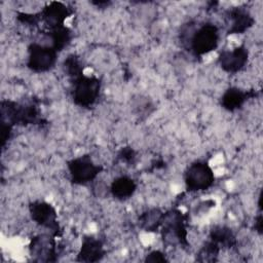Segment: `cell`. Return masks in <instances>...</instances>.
<instances>
[{
	"mask_svg": "<svg viewBox=\"0 0 263 263\" xmlns=\"http://www.w3.org/2000/svg\"><path fill=\"white\" fill-rule=\"evenodd\" d=\"M2 121L13 124H35L41 121L39 112L35 106L20 105L15 102L4 101L1 103Z\"/></svg>",
	"mask_w": 263,
	"mask_h": 263,
	"instance_id": "1",
	"label": "cell"
},
{
	"mask_svg": "<svg viewBox=\"0 0 263 263\" xmlns=\"http://www.w3.org/2000/svg\"><path fill=\"white\" fill-rule=\"evenodd\" d=\"M162 237L165 242L175 245L180 243L186 246L187 242V229L186 217L179 210H171L164 213L161 223Z\"/></svg>",
	"mask_w": 263,
	"mask_h": 263,
	"instance_id": "2",
	"label": "cell"
},
{
	"mask_svg": "<svg viewBox=\"0 0 263 263\" xmlns=\"http://www.w3.org/2000/svg\"><path fill=\"white\" fill-rule=\"evenodd\" d=\"M219 29L211 23H205L193 30L189 37V46L195 55L206 54L217 48Z\"/></svg>",
	"mask_w": 263,
	"mask_h": 263,
	"instance_id": "3",
	"label": "cell"
},
{
	"mask_svg": "<svg viewBox=\"0 0 263 263\" xmlns=\"http://www.w3.org/2000/svg\"><path fill=\"white\" fill-rule=\"evenodd\" d=\"M72 84V98L77 106L87 108L96 103L101 89V81L99 78L83 74L73 80Z\"/></svg>",
	"mask_w": 263,
	"mask_h": 263,
	"instance_id": "4",
	"label": "cell"
},
{
	"mask_svg": "<svg viewBox=\"0 0 263 263\" xmlns=\"http://www.w3.org/2000/svg\"><path fill=\"white\" fill-rule=\"evenodd\" d=\"M67 166L71 181L75 185H86L90 183L103 171V166L96 164L88 154L69 160Z\"/></svg>",
	"mask_w": 263,
	"mask_h": 263,
	"instance_id": "5",
	"label": "cell"
},
{
	"mask_svg": "<svg viewBox=\"0 0 263 263\" xmlns=\"http://www.w3.org/2000/svg\"><path fill=\"white\" fill-rule=\"evenodd\" d=\"M184 180L188 191H204L214 184L215 175L208 162L195 161L187 167Z\"/></svg>",
	"mask_w": 263,
	"mask_h": 263,
	"instance_id": "6",
	"label": "cell"
},
{
	"mask_svg": "<svg viewBox=\"0 0 263 263\" xmlns=\"http://www.w3.org/2000/svg\"><path fill=\"white\" fill-rule=\"evenodd\" d=\"M27 66L36 73L49 71L55 65L58 51L52 46L31 43L28 47Z\"/></svg>",
	"mask_w": 263,
	"mask_h": 263,
	"instance_id": "7",
	"label": "cell"
},
{
	"mask_svg": "<svg viewBox=\"0 0 263 263\" xmlns=\"http://www.w3.org/2000/svg\"><path fill=\"white\" fill-rule=\"evenodd\" d=\"M29 212L32 220L36 224L58 234L60 226L58 223V214L53 205L46 201L36 200L30 203Z\"/></svg>",
	"mask_w": 263,
	"mask_h": 263,
	"instance_id": "8",
	"label": "cell"
},
{
	"mask_svg": "<svg viewBox=\"0 0 263 263\" xmlns=\"http://www.w3.org/2000/svg\"><path fill=\"white\" fill-rule=\"evenodd\" d=\"M249 60V50L245 45H239L233 49H226L220 52L218 63L223 71L234 74L241 71Z\"/></svg>",
	"mask_w": 263,
	"mask_h": 263,
	"instance_id": "9",
	"label": "cell"
},
{
	"mask_svg": "<svg viewBox=\"0 0 263 263\" xmlns=\"http://www.w3.org/2000/svg\"><path fill=\"white\" fill-rule=\"evenodd\" d=\"M41 20L49 29L65 25V21L70 16V9L62 2L52 1L48 3L40 12Z\"/></svg>",
	"mask_w": 263,
	"mask_h": 263,
	"instance_id": "10",
	"label": "cell"
},
{
	"mask_svg": "<svg viewBox=\"0 0 263 263\" xmlns=\"http://www.w3.org/2000/svg\"><path fill=\"white\" fill-rule=\"evenodd\" d=\"M229 28L227 31L228 35L242 34L253 27L255 18L252 14L242 7H234L228 12Z\"/></svg>",
	"mask_w": 263,
	"mask_h": 263,
	"instance_id": "11",
	"label": "cell"
},
{
	"mask_svg": "<svg viewBox=\"0 0 263 263\" xmlns=\"http://www.w3.org/2000/svg\"><path fill=\"white\" fill-rule=\"evenodd\" d=\"M106 251L103 242L93 236H85L77 255L79 262H98L105 256Z\"/></svg>",
	"mask_w": 263,
	"mask_h": 263,
	"instance_id": "12",
	"label": "cell"
},
{
	"mask_svg": "<svg viewBox=\"0 0 263 263\" xmlns=\"http://www.w3.org/2000/svg\"><path fill=\"white\" fill-rule=\"evenodd\" d=\"M254 96V92L245 91L237 87L227 88L221 98L222 107L230 112H233L243 106V104Z\"/></svg>",
	"mask_w": 263,
	"mask_h": 263,
	"instance_id": "13",
	"label": "cell"
},
{
	"mask_svg": "<svg viewBox=\"0 0 263 263\" xmlns=\"http://www.w3.org/2000/svg\"><path fill=\"white\" fill-rule=\"evenodd\" d=\"M136 189V182L127 176H120L116 178L110 186L111 194L118 200L128 199L134 195Z\"/></svg>",
	"mask_w": 263,
	"mask_h": 263,
	"instance_id": "14",
	"label": "cell"
},
{
	"mask_svg": "<svg viewBox=\"0 0 263 263\" xmlns=\"http://www.w3.org/2000/svg\"><path fill=\"white\" fill-rule=\"evenodd\" d=\"M163 216L164 213L158 208L147 210L140 216L139 225L147 232H155L161 226Z\"/></svg>",
	"mask_w": 263,
	"mask_h": 263,
	"instance_id": "15",
	"label": "cell"
},
{
	"mask_svg": "<svg viewBox=\"0 0 263 263\" xmlns=\"http://www.w3.org/2000/svg\"><path fill=\"white\" fill-rule=\"evenodd\" d=\"M31 249V254L35 256H45L46 261H54L51 256L55 255V250H54V242L53 239L45 236V235H40L35 238H33L32 243L30 246Z\"/></svg>",
	"mask_w": 263,
	"mask_h": 263,
	"instance_id": "16",
	"label": "cell"
},
{
	"mask_svg": "<svg viewBox=\"0 0 263 263\" xmlns=\"http://www.w3.org/2000/svg\"><path fill=\"white\" fill-rule=\"evenodd\" d=\"M211 240L220 248H232L236 245V238L232 230L227 226H215L210 233Z\"/></svg>",
	"mask_w": 263,
	"mask_h": 263,
	"instance_id": "17",
	"label": "cell"
},
{
	"mask_svg": "<svg viewBox=\"0 0 263 263\" xmlns=\"http://www.w3.org/2000/svg\"><path fill=\"white\" fill-rule=\"evenodd\" d=\"M48 35L52 42V47L59 52L66 48L72 39V32L71 30L66 27L65 25L59 26L52 29H49Z\"/></svg>",
	"mask_w": 263,
	"mask_h": 263,
	"instance_id": "18",
	"label": "cell"
},
{
	"mask_svg": "<svg viewBox=\"0 0 263 263\" xmlns=\"http://www.w3.org/2000/svg\"><path fill=\"white\" fill-rule=\"evenodd\" d=\"M64 70L66 74L73 80L83 75V66L75 54H69L64 61Z\"/></svg>",
	"mask_w": 263,
	"mask_h": 263,
	"instance_id": "19",
	"label": "cell"
},
{
	"mask_svg": "<svg viewBox=\"0 0 263 263\" xmlns=\"http://www.w3.org/2000/svg\"><path fill=\"white\" fill-rule=\"evenodd\" d=\"M220 247L214 241L210 240L199 250L196 255V260L199 262H214L217 260Z\"/></svg>",
	"mask_w": 263,
	"mask_h": 263,
	"instance_id": "20",
	"label": "cell"
},
{
	"mask_svg": "<svg viewBox=\"0 0 263 263\" xmlns=\"http://www.w3.org/2000/svg\"><path fill=\"white\" fill-rule=\"evenodd\" d=\"M17 18L21 23L26 24V25H31V26H35L39 23V21L41 20V14L39 13H24L21 12L17 14Z\"/></svg>",
	"mask_w": 263,
	"mask_h": 263,
	"instance_id": "21",
	"label": "cell"
},
{
	"mask_svg": "<svg viewBox=\"0 0 263 263\" xmlns=\"http://www.w3.org/2000/svg\"><path fill=\"white\" fill-rule=\"evenodd\" d=\"M136 155H137L136 151L128 146L121 148L120 151L118 152V158L126 163H130V162L133 163L136 159Z\"/></svg>",
	"mask_w": 263,
	"mask_h": 263,
	"instance_id": "22",
	"label": "cell"
},
{
	"mask_svg": "<svg viewBox=\"0 0 263 263\" xmlns=\"http://www.w3.org/2000/svg\"><path fill=\"white\" fill-rule=\"evenodd\" d=\"M145 262H152V263H155V262H167V259L164 256V254L161 253L160 251H152L151 253H149L146 256Z\"/></svg>",
	"mask_w": 263,
	"mask_h": 263,
	"instance_id": "23",
	"label": "cell"
},
{
	"mask_svg": "<svg viewBox=\"0 0 263 263\" xmlns=\"http://www.w3.org/2000/svg\"><path fill=\"white\" fill-rule=\"evenodd\" d=\"M255 229L259 234H262V215L259 214L255 219Z\"/></svg>",
	"mask_w": 263,
	"mask_h": 263,
	"instance_id": "24",
	"label": "cell"
},
{
	"mask_svg": "<svg viewBox=\"0 0 263 263\" xmlns=\"http://www.w3.org/2000/svg\"><path fill=\"white\" fill-rule=\"evenodd\" d=\"M110 3H111V2H109V1H99V2L97 1V2H92V4H96L97 6H100V7H101L102 5H107V6H108Z\"/></svg>",
	"mask_w": 263,
	"mask_h": 263,
	"instance_id": "25",
	"label": "cell"
}]
</instances>
